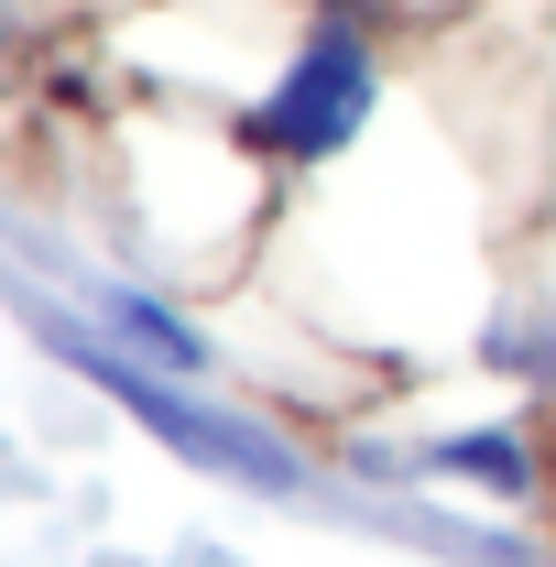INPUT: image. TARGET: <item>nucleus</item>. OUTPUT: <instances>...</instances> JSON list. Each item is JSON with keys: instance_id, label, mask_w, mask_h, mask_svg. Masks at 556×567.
Returning <instances> with one entry per match:
<instances>
[{"instance_id": "f257e3e1", "label": "nucleus", "mask_w": 556, "mask_h": 567, "mask_svg": "<svg viewBox=\"0 0 556 567\" xmlns=\"http://www.w3.org/2000/svg\"><path fill=\"white\" fill-rule=\"evenodd\" d=\"M11 295V317L44 339V360H66L76 382H99L121 415L142 425V436H164L186 470H218V481H240V492H306V458L284 447L274 425H251V415H229V404H197L175 371H153V360H121L110 339H99V317H66L55 295H33V284H0Z\"/></svg>"}, {"instance_id": "7ed1b4c3", "label": "nucleus", "mask_w": 556, "mask_h": 567, "mask_svg": "<svg viewBox=\"0 0 556 567\" xmlns=\"http://www.w3.org/2000/svg\"><path fill=\"white\" fill-rule=\"evenodd\" d=\"M87 317L110 328V339H132L153 371H175V382H197V371H218V350H208V328L197 317H175V306H153L142 284H87Z\"/></svg>"}, {"instance_id": "f03ea898", "label": "nucleus", "mask_w": 556, "mask_h": 567, "mask_svg": "<svg viewBox=\"0 0 556 567\" xmlns=\"http://www.w3.org/2000/svg\"><path fill=\"white\" fill-rule=\"evenodd\" d=\"M371 99H382L371 44H360V33H306V44H295V66L262 87V110H251L240 132L262 142V153H284V164H328V153L360 142Z\"/></svg>"}, {"instance_id": "20e7f679", "label": "nucleus", "mask_w": 556, "mask_h": 567, "mask_svg": "<svg viewBox=\"0 0 556 567\" xmlns=\"http://www.w3.org/2000/svg\"><path fill=\"white\" fill-rule=\"evenodd\" d=\"M415 458L436 470V481H481V492H502V502L535 492V447H524L513 425H459V436H425Z\"/></svg>"}]
</instances>
